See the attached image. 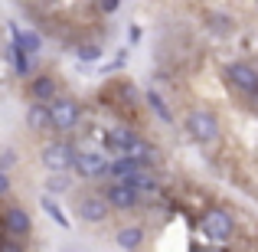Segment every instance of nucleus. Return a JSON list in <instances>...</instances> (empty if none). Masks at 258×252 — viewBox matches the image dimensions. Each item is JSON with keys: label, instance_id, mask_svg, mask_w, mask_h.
<instances>
[{"label": "nucleus", "instance_id": "obj_1", "mask_svg": "<svg viewBox=\"0 0 258 252\" xmlns=\"http://www.w3.org/2000/svg\"><path fill=\"white\" fill-rule=\"evenodd\" d=\"M200 229H203V236H206V239H213V242H226L229 236L235 233V220H232V213H229V210H222V207H209L206 213H203Z\"/></svg>", "mask_w": 258, "mask_h": 252}, {"label": "nucleus", "instance_id": "obj_2", "mask_svg": "<svg viewBox=\"0 0 258 252\" xmlns=\"http://www.w3.org/2000/svg\"><path fill=\"white\" fill-rule=\"evenodd\" d=\"M186 131L193 134L200 144H213V141L219 138V121H216V115H209V112H189Z\"/></svg>", "mask_w": 258, "mask_h": 252}, {"label": "nucleus", "instance_id": "obj_3", "mask_svg": "<svg viewBox=\"0 0 258 252\" xmlns=\"http://www.w3.org/2000/svg\"><path fill=\"white\" fill-rule=\"evenodd\" d=\"M226 79L232 88H239V92L245 95H258V69L248 63H232L226 66Z\"/></svg>", "mask_w": 258, "mask_h": 252}, {"label": "nucleus", "instance_id": "obj_4", "mask_svg": "<svg viewBox=\"0 0 258 252\" xmlns=\"http://www.w3.org/2000/svg\"><path fill=\"white\" fill-rule=\"evenodd\" d=\"M49 115H52V128H59V131H72V128H79V118H82V112H79V105L72 98L49 102Z\"/></svg>", "mask_w": 258, "mask_h": 252}, {"label": "nucleus", "instance_id": "obj_5", "mask_svg": "<svg viewBox=\"0 0 258 252\" xmlns=\"http://www.w3.org/2000/svg\"><path fill=\"white\" fill-rule=\"evenodd\" d=\"M43 164L49 170H56V174H62V170L76 167V151L66 141H52V144L43 147Z\"/></svg>", "mask_w": 258, "mask_h": 252}, {"label": "nucleus", "instance_id": "obj_6", "mask_svg": "<svg viewBox=\"0 0 258 252\" xmlns=\"http://www.w3.org/2000/svg\"><path fill=\"white\" fill-rule=\"evenodd\" d=\"M76 170H79V177H101V174L111 170V164H108V158L101 151H79Z\"/></svg>", "mask_w": 258, "mask_h": 252}, {"label": "nucleus", "instance_id": "obj_7", "mask_svg": "<svg viewBox=\"0 0 258 252\" xmlns=\"http://www.w3.org/2000/svg\"><path fill=\"white\" fill-rule=\"evenodd\" d=\"M138 141L141 138L127 125H114V128H108V131H105V144L111 147V151H118V154H131Z\"/></svg>", "mask_w": 258, "mask_h": 252}, {"label": "nucleus", "instance_id": "obj_8", "mask_svg": "<svg viewBox=\"0 0 258 252\" xmlns=\"http://www.w3.org/2000/svg\"><path fill=\"white\" fill-rule=\"evenodd\" d=\"M105 196L111 200V207H118V210H131L134 203L141 200V193L131 187V183H124V180H114L111 187L105 190Z\"/></svg>", "mask_w": 258, "mask_h": 252}, {"label": "nucleus", "instance_id": "obj_9", "mask_svg": "<svg viewBox=\"0 0 258 252\" xmlns=\"http://www.w3.org/2000/svg\"><path fill=\"white\" fill-rule=\"evenodd\" d=\"M4 233L10 236H30V216H26V210L20 207H7L4 210Z\"/></svg>", "mask_w": 258, "mask_h": 252}, {"label": "nucleus", "instance_id": "obj_10", "mask_svg": "<svg viewBox=\"0 0 258 252\" xmlns=\"http://www.w3.org/2000/svg\"><path fill=\"white\" fill-rule=\"evenodd\" d=\"M108 196H82L79 200V216L82 220H88V223H101L108 216Z\"/></svg>", "mask_w": 258, "mask_h": 252}, {"label": "nucleus", "instance_id": "obj_11", "mask_svg": "<svg viewBox=\"0 0 258 252\" xmlns=\"http://www.w3.org/2000/svg\"><path fill=\"white\" fill-rule=\"evenodd\" d=\"M30 98L33 102H46V105H49V102L56 98V79H52V76H36L30 82Z\"/></svg>", "mask_w": 258, "mask_h": 252}, {"label": "nucleus", "instance_id": "obj_12", "mask_svg": "<svg viewBox=\"0 0 258 252\" xmlns=\"http://www.w3.org/2000/svg\"><path fill=\"white\" fill-rule=\"evenodd\" d=\"M7 56H10V63H13V69L20 72V76H30L33 72V53H26L23 46L13 39L10 46H7Z\"/></svg>", "mask_w": 258, "mask_h": 252}, {"label": "nucleus", "instance_id": "obj_13", "mask_svg": "<svg viewBox=\"0 0 258 252\" xmlns=\"http://www.w3.org/2000/svg\"><path fill=\"white\" fill-rule=\"evenodd\" d=\"M26 121H30L33 131H43V128L52 125V115H49V105L46 102H33L30 112H26Z\"/></svg>", "mask_w": 258, "mask_h": 252}, {"label": "nucleus", "instance_id": "obj_14", "mask_svg": "<svg viewBox=\"0 0 258 252\" xmlns=\"http://www.w3.org/2000/svg\"><path fill=\"white\" fill-rule=\"evenodd\" d=\"M124 183H131L141 196H154V193H157V177L147 174V167L138 170V174H131V177H124Z\"/></svg>", "mask_w": 258, "mask_h": 252}, {"label": "nucleus", "instance_id": "obj_15", "mask_svg": "<svg viewBox=\"0 0 258 252\" xmlns=\"http://www.w3.org/2000/svg\"><path fill=\"white\" fill-rule=\"evenodd\" d=\"M141 239H144L141 226H124V229L118 233V246H121V249H138Z\"/></svg>", "mask_w": 258, "mask_h": 252}, {"label": "nucleus", "instance_id": "obj_16", "mask_svg": "<svg viewBox=\"0 0 258 252\" xmlns=\"http://www.w3.org/2000/svg\"><path fill=\"white\" fill-rule=\"evenodd\" d=\"M147 105H151V108H154V112H157V115H160L164 121H173V115H170V108H167V102L160 98V95L154 92V88L147 92Z\"/></svg>", "mask_w": 258, "mask_h": 252}, {"label": "nucleus", "instance_id": "obj_17", "mask_svg": "<svg viewBox=\"0 0 258 252\" xmlns=\"http://www.w3.org/2000/svg\"><path fill=\"white\" fill-rule=\"evenodd\" d=\"M43 210H46V213H49L52 220L59 223V226H69V220H66V213H62V210H59V203L52 200V196H43Z\"/></svg>", "mask_w": 258, "mask_h": 252}, {"label": "nucleus", "instance_id": "obj_18", "mask_svg": "<svg viewBox=\"0 0 258 252\" xmlns=\"http://www.w3.org/2000/svg\"><path fill=\"white\" fill-rule=\"evenodd\" d=\"M79 59H98L101 56V49H98V46H95V43H85V46H79Z\"/></svg>", "mask_w": 258, "mask_h": 252}, {"label": "nucleus", "instance_id": "obj_19", "mask_svg": "<svg viewBox=\"0 0 258 252\" xmlns=\"http://www.w3.org/2000/svg\"><path fill=\"white\" fill-rule=\"evenodd\" d=\"M66 187H69L66 177H49V190H66Z\"/></svg>", "mask_w": 258, "mask_h": 252}, {"label": "nucleus", "instance_id": "obj_20", "mask_svg": "<svg viewBox=\"0 0 258 252\" xmlns=\"http://www.w3.org/2000/svg\"><path fill=\"white\" fill-rule=\"evenodd\" d=\"M98 7L105 13H111V10H118V0H98Z\"/></svg>", "mask_w": 258, "mask_h": 252}, {"label": "nucleus", "instance_id": "obj_21", "mask_svg": "<svg viewBox=\"0 0 258 252\" xmlns=\"http://www.w3.org/2000/svg\"><path fill=\"white\" fill-rule=\"evenodd\" d=\"M0 193H10V180H7V174H0Z\"/></svg>", "mask_w": 258, "mask_h": 252}]
</instances>
